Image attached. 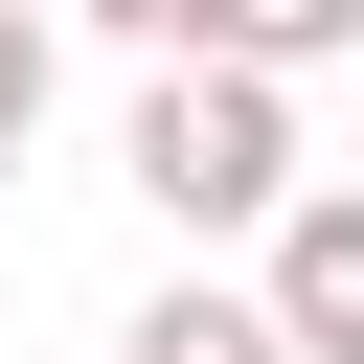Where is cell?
I'll return each instance as SVG.
<instances>
[{
	"instance_id": "cell-1",
	"label": "cell",
	"mask_w": 364,
	"mask_h": 364,
	"mask_svg": "<svg viewBox=\"0 0 364 364\" xmlns=\"http://www.w3.org/2000/svg\"><path fill=\"white\" fill-rule=\"evenodd\" d=\"M114 182L159 205V228H273L296 205V68H159L136 91V136H114Z\"/></svg>"
},
{
	"instance_id": "cell-2",
	"label": "cell",
	"mask_w": 364,
	"mask_h": 364,
	"mask_svg": "<svg viewBox=\"0 0 364 364\" xmlns=\"http://www.w3.org/2000/svg\"><path fill=\"white\" fill-rule=\"evenodd\" d=\"M273 318H296V364H364V182H296L273 205V273H250Z\"/></svg>"
},
{
	"instance_id": "cell-5",
	"label": "cell",
	"mask_w": 364,
	"mask_h": 364,
	"mask_svg": "<svg viewBox=\"0 0 364 364\" xmlns=\"http://www.w3.org/2000/svg\"><path fill=\"white\" fill-rule=\"evenodd\" d=\"M23 136H46V0H0V182H23Z\"/></svg>"
},
{
	"instance_id": "cell-4",
	"label": "cell",
	"mask_w": 364,
	"mask_h": 364,
	"mask_svg": "<svg viewBox=\"0 0 364 364\" xmlns=\"http://www.w3.org/2000/svg\"><path fill=\"white\" fill-rule=\"evenodd\" d=\"M114 46H159V68H205V46H250V0H91Z\"/></svg>"
},
{
	"instance_id": "cell-3",
	"label": "cell",
	"mask_w": 364,
	"mask_h": 364,
	"mask_svg": "<svg viewBox=\"0 0 364 364\" xmlns=\"http://www.w3.org/2000/svg\"><path fill=\"white\" fill-rule=\"evenodd\" d=\"M114 364H296V318H273V296H205V273H182V296H136V341H114Z\"/></svg>"
}]
</instances>
